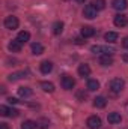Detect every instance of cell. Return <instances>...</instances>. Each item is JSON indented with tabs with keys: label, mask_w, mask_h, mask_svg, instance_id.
Here are the masks:
<instances>
[{
	"label": "cell",
	"mask_w": 128,
	"mask_h": 129,
	"mask_svg": "<svg viewBox=\"0 0 128 129\" xmlns=\"http://www.w3.org/2000/svg\"><path fill=\"white\" fill-rule=\"evenodd\" d=\"M60 84H62V87H63L65 90H72L74 89V86H75V80L71 77V75H62V78H60Z\"/></svg>",
	"instance_id": "6da1fadb"
},
{
	"label": "cell",
	"mask_w": 128,
	"mask_h": 129,
	"mask_svg": "<svg viewBox=\"0 0 128 129\" xmlns=\"http://www.w3.org/2000/svg\"><path fill=\"white\" fill-rule=\"evenodd\" d=\"M124 86H125V83H124L122 78H113V80L110 81V89H112L113 93H119V92H122Z\"/></svg>",
	"instance_id": "7a4b0ae2"
},
{
	"label": "cell",
	"mask_w": 128,
	"mask_h": 129,
	"mask_svg": "<svg viewBox=\"0 0 128 129\" xmlns=\"http://www.w3.org/2000/svg\"><path fill=\"white\" fill-rule=\"evenodd\" d=\"M91 51L94 53V54H101V56H104V54H113L115 53V48H110V47H101V45H94L92 48H91Z\"/></svg>",
	"instance_id": "3957f363"
},
{
	"label": "cell",
	"mask_w": 128,
	"mask_h": 129,
	"mask_svg": "<svg viewBox=\"0 0 128 129\" xmlns=\"http://www.w3.org/2000/svg\"><path fill=\"white\" fill-rule=\"evenodd\" d=\"M18 24H20V21H18L17 17L9 15V17L5 18V27L9 29V30H15V29H18Z\"/></svg>",
	"instance_id": "277c9868"
},
{
	"label": "cell",
	"mask_w": 128,
	"mask_h": 129,
	"mask_svg": "<svg viewBox=\"0 0 128 129\" xmlns=\"http://www.w3.org/2000/svg\"><path fill=\"white\" fill-rule=\"evenodd\" d=\"M18 113H20V111L15 110V108H8V107H5V105L0 107V114H2L3 117H17Z\"/></svg>",
	"instance_id": "5b68a950"
},
{
	"label": "cell",
	"mask_w": 128,
	"mask_h": 129,
	"mask_svg": "<svg viewBox=\"0 0 128 129\" xmlns=\"http://www.w3.org/2000/svg\"><path fill=\"white\" fill-rule=\"evenodd\" d=\"M113 23H115L116 27H125V26L128 24V17L124 15V14H118V15H115Z\"/></svg>",
	"instance_id": "8992f818"
},
{
	"label": "cell",
	"mask_w": 128,
	"mask_h": 129,
	"mask_svg": "<svg viewBox=\"0 0 128 129\" xmlns=\"http://www.w3.org/2000/svg\"><path fill=\"white\" fill-rule=\"evenodd\" d=\"M96 14H98V11L94 8V5H88V6L84 8V11H83V15H84V18H88V20L96 18Z\"/></svg>",
	"instance_id": "52a82bcc"
},
{
	"label": "cell",
	"mask_w": 128,
	"mask_h": 129,
	"mask_svg": "<svg viewBox=\"0 0 128 129\" xmlns=\"http://www.w3.org/2000/svg\"><path fill=\"white\" fill-rule=\"evenodd\" d=\"M86 125H88L89 129H99V126H101V119H99L98 116H91V117L88 119Z\"/></svg>",
	"instance_id": "ba28073f"
},
{
	"label": "cell",
	"mask_w": 128,
	"mask_h": 129,
	"mask_svg": "<svg viewBox=\"0 0 128 129\" xmlns=\"http://www.w3.org/2000/svg\"><path fill=\"white\" fill-rule=\"evenodd\" d=\"M112 6H113L116 11H124V9H127L128 2L127 0H113V2H112Z\"/></svg>",
	"instance_id": "9c48e42d"
},
{
	"label": "cell",
	"mask_w": 128,
	"mask_h": 129,
	"mask_svg": "<svg viewBox=\"0 0 128 129\" xmlns=\"http://www.w3.org/2000/svg\"><path fill=\"white\" fill-rule=\"evenodd\" d=\"M95 35V29L91 27V26H83L81 27V36L86 39V38H92Z\"/></svg>",
	"instance_id": "30bf717a"
},
{
	"label": "cell",
	"mask_w": 128,
	"mask_h": 129,
	"mask_svg": "<svg viewBox=\"0 0 128 129\" xmlns=\"http://www.w3.org/2000/svg\"><path fill=\"white\" fill-rule=\"evenodd\" d=\"M21 42L20 41H12V42H9V45H8V48H9V51H12V53H20L21 51Z\"/></svg>",
	"instance_id": "8fae6325"
},
{
	"label": "cell",
	"mask_w": 128,
	"mask_h": 129,
	"mask_svg": "<svg viewBox=\"0 0 128 129\" xmlns=\"http://www.w3.org/2000/svg\"><path fill=\"white\" fill-rule=\"evenodd\" d=\"M39 69H41L42 74H50V72L53 71V63L48 62V60H44V62L41 63V66H39Z\"/></svg>",
	"instance_id": "7c38bea8"
},
{
	"label": "cell",
	"mask_w": 128,
	"mask_h": 129,
	"mask_svg": "<svg viewBox=\"0 0 128 129\" xmlns=\"http://www.w3.org/2000/svg\"><path fill=\"white\" fill-rule=\"evenodd\" d=\"M107 120H109V123L116 125V123H121L122 117H121V114H119V113H110V114L107 116Z\"/></svg>",
	"instance_id": "4fadbf2b"
},
{
	"label": "cell",
	"mask_w": 128,
	"mask_h": 129,
	"mask_svg": "<svg viewBox=\"0 0 128 129\" xmlns=\"http://www.w3.org/2000/svg\"><path fill=\"white\" fill-rule=\"evenodd\" d=\"M99 64H102V66H112V64H113V57H112L110 54L101 56V57H99Z\"/></svg>",
	"instance_id": "5bb4252c"
},
{
	"label": "cell",
	"mask_w": 128,
	"mask_h": 129,
	"mask_svg": "<svg viewBox=\"0 0 128 129\" xmlns=\"http://www.w3.org/2000/svg\"><path fill=\"white\" fill-rule=\"evenodd\" d=\"M89 74H91V68H89V64H80L78 66V75L80 77H89Z\"/></svg>",
	"instance_id": "9a60e30c"
},
{
	"label": "cell",
	"mask_w": 128,
	"mask_h": 129,
	"mask_svg": "<svg viewBox=\"0 0 128 129\" xmlns=\"http://www.w3.org/2000/svg\"><path fill=\"white\" fill-rule=\"evenodd\" d=\"M32 53L35 54V56L42 54V53H44V45H42V44H39V42H35V44H32Z\"/></svg>",
	"instance_id": "2e32d148"
},
{
	"label": "cell",
	"mask_w": 128,
	"mask_h": 129,
	"mask_svg": "<svg viewBox=\"0 0 128 129\" xmlns=\"http://www.w3.org/2000/svg\"><path fill=\"white\" fill-rule=\"evenodd\" d=\"M105 104H107V101H105L104 96H96L95 99H94V107H95V108H104Z\"/></svg>",
	"instance_id": "e0dca14e"
},
{
	"label": "cell",
	"mask_w": 128,
	"mask_h": 129,
	"mask_svg": "<svg viewBox=\"0 0 128 129\" xmlns=\"http://www.w3.org/2000/svg\"><path fill=\"white\" fill-rule=\"evenodd\" d=\"M41 87H42V90L47 92V93H53V92H54V84H53V83L42 81V83H41Z\"/></svg>",
	"instance_id": "ac0fdd59"
},
{
	"label": "cell",
	"mask_w": 128,
	"mask_h": 129,
	"mask_svg": "<svg viewBox=\"0 0 128 129\" xmlns=\"http://www.w3.org/2000/svg\"><path fill=\"white\" fill-rule=\"evenodd\" d=\"M30 39V33L26 32V30H23V32L18 33V36H17V41H20L21 44H26L27 41Z\"/></svg>",
	"instance_id": "d6986e66"
},
{
	"label": "cell",
	"mask_w": 128,
	"mask_h": 129,
	"mask_svg": "<svg viewBox=\"0 0 128 129\" xmlns=\"http://www.w3.org/2000/svg\"><path fill=\"white\" fill-rule=\"evenodd\" d=\"M32 93H33V90L30 87H20L18 89V95L21 98H29V96H32Z\"/></svg>",
	"instance_id": "ffe728a7"
},
{
	"label": "cell",
	"mask_w": 128,
	"mask_h": 129,
	"mask_svg": "<svg viewBox=\"0 0 128 129\" xmlns=\"http://www.w3.org/2000/svg\"><path fill=\"white\" fill-rule=\"evenodd\" d=\"M104 39H105L107 42L113 44V42H116V41H118V33H116V32H107L105 35H104Z\"/></svg>",
	"instance_id": "44dd1931"
},
{
	"label": "cell",
	"mask_w": 128,
	"mask_h": 129,
	"mask_svg": "<svg viewBox=\"0 0 128 129\" xmlns=\"http://www.w3.org/2000/svg\"><path fill=\"white\" fill-rule=\"evenodd\" d=\"M63 23L62 21H56L54 24H53V33L54 35H60V33L63 32Z\"/></svg>",
	"instance_id": "7402d4cb"
},
{
	"label": "cell",
	"mask_w": 128,
	"mask_h": 129,
	"mask_svg": "<svg viewBox=\"0 0 128 129\" xmlns=\"http://www.w3.org/2000/svg\"><path fill=\"white\" fill-rule=\"evenodd\" d=\"M36 125H38L39 129H47L48 126H50V120L45 119V117H42V119H39V120L36 122Z\"/></svg>",
	"instance_id": "603a6c76"
},
{
	"label": "cell",
	"mask_w": 128,
	"mask_h": 129,
	"mask_svg": "<svg viewBox=\"0 0 128 129\" xmlns=\"http://www.w3.org/2000/svg\"><path fill=\"white\" fill-rule=\"evenodd\" d=\"M98 89H99L98 80H89V81H88V90L94 92V90H98Z\"/></svg>",
	"instance_id": "cb8c5ba5"
},
{
	"label": "cell",
	"mask_w": 128,
	"mask_h": 129,
	"mask_svg": "<svg viewBox=\"0 0 128 129\" xmlns=\"http://www.w3.org/2000/svg\"><path fill=\"white\" fill-rule=\"evenodd\" d=\"M26 75H27V72H15V74H11L9 75V81H17V80H20V78H26Z\"/></svg>",
	"instance_id": "d4e9b609"
},
{
	"label": "cell",
	"mask_w": 128,
	"mask_h": 129,
	"mask_svg": "<svg viewBox=\"0 0 128 129\" xmlns=\"http://www.w3.org/2000/svg\"><path fill=\"white\" fill-rule=\"evenodd\" d=\"M92 5L96 11H102L105 8V0H92Z\"/></svg>",
	"instance_id": "484cf974"
},
{
	"label": "cell",
	"mask_w": 128,
	"mask_h": 129,
	"mask_svg": "<svg viewBox=\"0 0 128 129\" xmlns=\"http://www.w3.org/2000/svg\"><path fill=\"white\" fill-rule=\"evenodd\" d=\"M38 128V125H36V122H33V120H26L24 123H23V126L21 129H35Z\"/></svg>",
	"instance_id": "4316f807"
},
{
	"label": "cell",
	"mask_w": 128,
	"mask_h": 129,
	"mask_svg": "<svg viewBox=\"0 0 128 129\" xmlns=\"http://www.w3.org/2000/svg\"><path fill=\"white\" fill-rule=\"evenodd\" d=\"M75 96H77V99H78L80 102H83V101H84V99L88 98V93H86L84 90H78V92L75 93Z\"/></svg>",
	"instance_id": "83f0119b"
},
{
	"label": "cell",
	"mask_w": 128,
	"mask_h": 129,
	"mask_svg": "<svg viewBox=\"0 0 128 129\" xmlns=\"http://www.w3.org/2000/svg\"><path fill=\"white\" fill-rule=\"evenodd\" d=\"M122 47H124V48H127V50H128V36H125V38L122 39Z\"/></svg>",
	"instance_id": "f1b7e54d"
},
{
	"label": "cell",
	"mask_w": 128,
	"mask_h": 129,
	"mask_svg": "<svg viewBox=\"0 0 128 129\" xmlns=\"http://www.w3.org/2000/svg\"><path fill=\"white\" fill-rule=\"evenodd\" d=\"M8 102L14 105V104H17V102H18V99H15V98H8Z\"/></svg>",
	"instance_id": "f546056e"
},
{
	"label": "cell",
	"mask_w": 128,
	"mask_h": 129,
	"mask_svg": "<svg viewBox=\"0 0 128 129\" xmlns=\"http://www.w3.org/2000/svg\"><path fill=\"white\" fill-rule=\"evenodd\" d=\"M0 129H9V126L6 123H0Z\"/></svg>",
	"instance_id": "4dcf8cb0"
},
{
	"label": "cell",
	"mask_w": 128,
	"mask_h": 129,
	"mask_svg": "<svg viewBox=\"0 0 128 129\" xmlns=\"http://www.w3.org/2000/svg\"><path fill=\"white\" fill-rule=\"evenodd\" d=\"M75 42H77V44H83V41H81L80 38H77V39H75Z\"/></svg>",
	"instance_id": "1f68e13d"
},
{
	"label": "cell",
	"mask_w": 128,
	"mask_h": 129,
	"mask_svg": "<svg viewBox=\"0 0 128 129\" xmlns=\"http://www.w3.org/2000/svg\"><path fill=\"white\" fill-rule=\"evenodd\" d=\"M75 2H78V3H84V0H75Z\"/></svg>",
	"instance_id": "d6a6232c"
}]
</instances>
